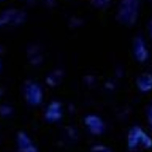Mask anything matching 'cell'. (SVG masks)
Instances as JSON below:
<instances>
[{"label":"cell","instance_id":"4","mask_svg":"<svg viewBox=\"0 0 152 152\" xmlns=\"http://www.w3.org/2000/svg\"><path fill=\"white\" fill-rule=\"evenodd\" d=\"M43 98V92L40 89V86L35 83H27L26 84V100L28 104H40Z\"/></svg>","mask_w":152,"mask_h":152},{"label":"cell","instance_id":"1","mask_svg":"<svg viewBox=\"0 0 152 152\" xmlns=\"http://www.w3.org/2000/svg\"><path fill=\"white\" fill-rule=\"evenodd\" d=\"M140 13V2L138 0H122L117 10V21L124 26L130 27L136 22Z\"/></svg>","mask_w":152,"mask_h":152},{"label":"cell","instance_id":"7","mask_svg":"<svg viewBox=\"0 0 152 152\" xmlns=\"http://www.w3.org/2000/svg\"><path fill=\"white\" fill-rule=\"evenodd\" d=\"M18 147H19V152H37V147L33 146L30 138L22 132L18 133Z\"/></svg>","mask_w":152,"mask_h":152},{"label":"cell","instance_id":"2","mask_svg":"<svg viewBox=\"0 0 152 152\" xmlns=\"http://www.w3.org/2000/svg\"><path fill=\"white\" fill-rule=\"evenodd\" d=\"M127 146L133 152H138L142 149H151L152 140L141 127H133L127 135Z\"/></svg>","mask_w":152,"mask_h":152},{"label":"cell","instance_id":"5","mask_svg":"<svg viewBox=\"0 0 152 152\" xmlns=\"http://www.w3.org/2000/svg\"><path fill=\"white\" fill-rule=\"evenodd\" d=\"M86 122V127L89 128V132L92 133V135H102V133L104 132V124L103 121L100 119L98 116H95V114H90V116H87L84 119Z\"/></svg>","mask_w":152,"mask_h":152},{"label":"cell","instance_id":"10","mask_svg":"<svg viewBox=\"0 0 152 152\" xmlns=\"http://www.w3.org/2000/svg\"><path fill=\"white\" fill-rule=\"evenodd\" d=\"M92 2H94L95 7H98V8H104L106 5H109V2H111V0H92Z\"/></svg>","mask_w":152,"mask_h":152},{"label":"cell","instance_id":"6","mask_svg":"<svg viewBox=\"0 0 152 152\" xmlns=\"http://www.w3.org/2000/svg\"><path fill=\"white\" fill-rule=\"evenodd\" d=\"M136 87L140 92L147 94L152 90V75L151 73H142L136 78Z\"/></svg>","mask_w":152,"mask_h":152},{"label":"cell","instance_id":"11","mask_svg":"<svg viewBox=\"0 0 152 152\" xmlns=\"http://www.w3.org/2000/svg\"><path fill=\"white\" fill-rule=\"evenodd\" d=\"M146 114H147V122H149V125L152 127V104L147 108V113Z\"/></svg>","mask_w":152,"mask_h":152},{"label":"cell","instance_id":"12","mask_svg":"<svg viewBox=\"0 0 152 152\" xmlns=\"http://www.w3.org/2000/svg\"><path fill=\"white\" fill-rule=\"evenodd\" d=\"M147 32H149V37L152 38V19L149 21V27H147Z\"/></svg>","mask_w":152,"mask_h":152},{"label":"cell","instance_id":"9","mask_svg":"<svg viewBox=\"0 0 152 152\" xmlns=\"http://www.w3.org/2000/svg\"><path fill=\"white\" fill-rule=\"evenodd\" d=\"M21 21H22L21 11H8L7 14L2 16V19H0V22H2L3 26H7V24H19Z\"/></svg>","mask_w":152,"mask_h":152},{"label":"cell","instance_id":"8","mask_svg":"<svg viewBox=\"0 0 152 152\" xmlns=\"http://www.w3.org/2000/svg\"><path fill=\"white\" fill-rule=\"evenodd\" d=\"M62 116V106H60V103H57V102H52L49 106H48L46 109V119L48 121H59Z\"/></svg>","mask_w":152,"mask_h":152},{"label":"cell","instance_id":"3","mask_svg":"<svg viewBox=\"0 0 152 152\" xmlns=\"http://www.w3.org/2000/svg\"><path fill=\"white\" fill-rule=\"evenodd\" d=\"M132 52H133V57L142 64V62L147 60V56H149V51H147V45L146 41L142 40L141 35L135 37V40H133V45H132Z\"/></svg>","mask_w":152,"mask_h":152}]
</instances>
